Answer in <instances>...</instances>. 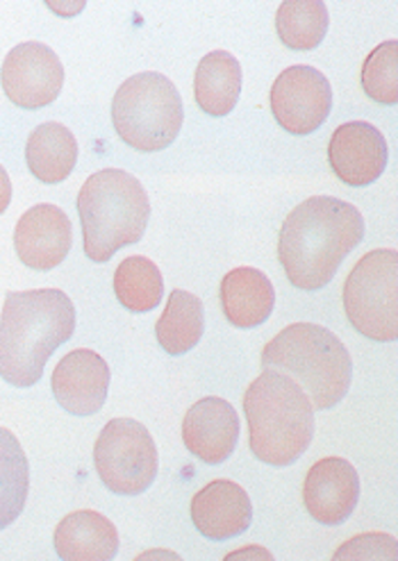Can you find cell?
<instances>
[{"label":"cell","instance_id":"obj_1","mask_svg":"<svg viewBox=\"0 0 398 561\" xmlns=\"http://www.w3.org/2000/svg\"><path fill=\"white\" fill-rule=\"evenodd\" d=\"M362 239L364 218L355 205L332 196H312L285 218L278 260L296 289L319 291Z\"/></svg>","mask_w":398,"mask_h":561},{"label":"cell","instance_id":"obj_2","mask_svg":"<svg viewBox=\"0 0 398 561\" xmlns=\"http://www.w3.org/2000/svg\"><path fill=\"white\" fill-rule=\"evenodd\" d=\"M73 332L76 307L65 291H10L0 317V378L19 389L35 387Z\"/></svg>","mask_w":398,"mask_h":561},{"label":"cell","instance_id":"obj_3","mask_svg":"<svg viewBox=\"0 0 398 561\" xmlns=\"http://www.w3.org/2000/svg\"><path fill=\"white\" fill-rule=\"evenodd\" d=\"M249 446L269 466H289L315 439V408L289 376L264 368L243 393Z\"/></svg>","mask_w":398,"mask_h":561},{"label":"cell","instance_id":"obj_4","mask_svg":"<svg viewBox=\"0 0 398 561\" xmlns=\"http://www.w3.org/2000/svg\"><path fill=\"white\" fill-rule=\"evenodd\" d=\"M262 366L289 376L321 412L340 404L353 380L346 346L328 328L315 323H292L275 334L262 351Z\"/></svg>","mask_w":398,"mask_h":561},{"label":"cell","instance_id":"obj_5","mask_svg":"<svg viewBox=\"0 0 398 561\" xmlns=\"http://www.w3.org/2000/svg\"><path fill=\"white\" fill-rule=\"evenodd\" d=\"M78 214L84 255L105 264L121 248L141 241L150 218V201L135 175L103 169L82 184Z\"/></svg>","mask_w":398,"mask_h":561},{"label":"cell","instance_id":"obj_6","mask_svg":"<svg viewBox=\"0 0 398 561\" xmlns=\"http://www.w3.org/2000/svg\"><path fill=\"white\" fill-rule=\"evenodd\" d=\"M112 121L121 141L139 152L169 148L185 121L175 84L156 71L128 78L114 93Z\"/></svg>","mask_w":398,"mask_h":561},{"label":"cell","instance_id":"obj_7","mask_svg":"<svg viewBox=\"0 0 398 561\" xmlns=\"http://www.w3.org/2000/svg\"><path fill=\"white\" fill-rule=\"evenodd\" d=\"M344 311L351 325L372 341L398 339V253L378 248L366 253L349 273Z\"/></svg>","mask_w":398,"mask_h":561},{"label":"cell","instance_id":"obj_8","mask_svg":"<svg viewBox=\"0 0 398 561\" xmlns=\"http://www.w3.org/2000/svg\"><path fill=\"white\" fill-rule=\"evenodd\" d=\"M96 473L116 495H139L158 478V448L146 425L112 419L94 444Z\"/></svg>","mask_w":398,"mask_h":561},{"label":"cell","instance_id":"obj_9","mask_svg":"<svg viewBox=\"0 0 398 561\" xmlns=\"http://www.w3.org/2000/svg\"><path fill=\"white\" fill-rule=\"evenodd\" d=\"M269 103L278 126L296 137L319 130L332 110V87L328 78L308 65L285 69L275 78Z\"/></svg>","mask_w":398,"mask_h":561},{"label":"cell","instance_id":"obj_10","mask_svg":"<svg viewBox=\"0 0 398 561\" xmlns=\"http://www.w3.org/2000/svg\"><path fill=\"white\" fill-rule=\"evenodd\" d=\"M5 96L21 110H42L57 101L65 87V67L55 50L42 42L14 46L0 71Z\"/></svg>","mask_w":398,"mask_h":561},{"label":"cell","instance_id":"obj_11","mask_svg":"<svg viewBox=\"0 0 398 561\" xmlns=\"http://www.w3.org/2000/svg\"><path fill=\"white\" fill-rule=\"evenodd\" d=\"M389 150L383 133L366 121L342 123L330 137L328 162L349 186L374 184L387 169Z\"/></svg>","mask_w":398,"mask_h":561},{"label":"cell","instance_id":"obj_12","mask_svg":"<svg viewBox=\"0 0 398 561\" xmlns=\"http://www.w3.org/2000/svg\"><path fill=\"white\" fill-rule=\"evenodd\" d=\"M110 366L89 348H78L57 362L50 389L59 408L73 416H91L103 410L110 391Z\"/></svg>","mask_w":398,"mask_h":561},{"label":"cell","instance_id":"obj_13","mask_svg":"<svg viewBox=\"0 0 398 561\" xmlns=\"http://www.w3.org/2000/svg\"><path fill=\"white\" fill-rule=\"evenodd\" d=\"M71 243L69 216L50 203L30 207L14 228V251L33 271H53L62 264L71 253Z\"/></svg>","mask_w":398,"mask_h":561},{"label":"cell","instance_id":"obj_14","mask_svg":"<svg viewBox=\"0 0 398 561\" xmlns=\"http://www.w3.org/2000/svg\"><path fill=\"white\" fill-rule=\"evenodd\" d=\"M360 501V478L344 457H323L305 476L303 503L321 525H342Z\"/></svg>","mask_w":398,"mask_h":561},{"label":"cell","instance_id":"obj_15","mask_svg":"<svg viewBox=\"0 0 398 561\" xmlns=\"http://www.w3.org/2000/svg\"><path fill=\"white\" fill-rule=\"evenodd\" d=\"M182 444L203 463H224L239 444L237 410L224 398H201L182 419Z\"/></svg>","mask_w":398,"mask_h":561},{"label":"cell","instance_id":"obj_16","mask_svg":"<svg viewBox=\"0 0 398 561\" xmlns=\"http://www.w3.org/2000/svg\"><path fill=\"white\" fill-rule=\"evenodd\" d=\"M192 523L209 541H228L253 523L249 493L232 480H214L192 497Z\"/></svg>","mask_w":398,"mask_h":561},{"label":"cell","instance_id":"obj_17","mask_svg":"<svg viewBox=\"0 0 398 561\" xmlns=\"http://www.w3.org/2000/svg\"><path fill=\"white\" fill-rule=\"evenodd\" d=\"M53 546L62 561H110L118 552V533L107 516L80 510L57 523Z\"/></svg>","mask_w":398,"mask_h":561},{"label":"cell","instance_id":"obj_18","mask_svg":"<svg viewBox=\"0 0 398 561\" xmlns=\"http://www.w3.org/2000/svg\"><path fill=\"white\" fill-rule=\"evenodd\" d=\"M219 294L228 323L239 330L260 328L273 314L275 289L271 279L253 266H237L226 273Z\"/></svg>","mask_w":398,"mask_h":561},{"label":"cell","instance_id":"obj_19","mask_svg":"<svg viewBox=\"0 0 398 561\" xmlns=\"http://www.w3.org/2000/svg\"><path fill=\"white\" fill-rule=\"evenodd\" d=\"M25 162L44 184L65 182L78 162V141L73 133L62 123H42L27 137L25 144Z\"/></svg>","mask_w":398,"mask_h":561},{"label":"cell","instance_id":"obj_20","mask_svg":"<svg viewBox=\"0 0 398 561\" xmlns=\"http://www.w3.org/2000/svg\"><path fill=\"white\" fill-rule=\"evenodd\" d=\"M241 96V65L226 50L207 53L194 76L196 105L209 116H228Z\"/></svg>","mask_w":398,"mask_h":561},{"label":"cell","instance_id":"obj_21","mask_svg":"<svg viewBox=\"0 0 398 561\" xmlns=\"http://www.w3.org/2000/svg\"><path fill=\"white\" fill-rule=\"evenodd\" d=\"M205 332V309L198 296L175 289L171 291L162 317L156 325L158 344L167 355H185L201 344Z\"/></svg>","mask_w":398,"mask_h":561},{"label":"cell","instance_id":"obj_22","mask_svg":"<svg viewBox=\"0 0 398 561\" xmlns=\"http://www.w3.org/2000/svg\"><path fill=\"white\" fill-rule=\"evenodd\" d=\"M328 25L323 0H285L275 12V30L289 50H315L326 39Z\"/></svg>","mask_w":398,"mask_h":561},{"label":"cell","instance_id":"obj_23","mask_svg":"<svg viewBox=\"0 0 398 561\" xmlns=\"http://www.w3.org/2000/svg\"><path fill=\"white\" fill-rule=\"evenodd\" d=\"M114 294L116 300L133 314H146L162 302L164 277L156 262L133 255L114 271Z\"/></svg>","mask_w":398,"mask_h":561},{"label":"cell","instance_id":"obj_24","mask_svg":"<svg viewBox=\"0 0 398 561\" xmlns=\"http://www.w3.org/2000/svg\"><path fill=\"white\" fill-rule=\"evenodd\" d=\"M30 491V466L16 436L0 427V533L23 512Z\"/></svg>","mask_w":398,"mask_h":561},{"label":"cell","instance_id":"obj_25","mask_svg":"<svg viewBox=\"0 0 398 561\" xmlns=\"http://www.w3.org/2000/svg\"><path fill=\"white\" fill-rule=\"evenodd\" d=\"M362 89L380 105L398 103V42L389 39L376 46L362 67Z\"/></svg>","mask_w":398,"mask_h":561},{"label":"cell","instance_id":"obj_26","mask_svg":"<svg viewBox=\"0 0 398 561\" xmlns=\"http://www.w3.org/2000/svg\"><path fill=\"white\" fill-rule=\"evenodd\" d=\"M334 561L340 559H398V543L394 537L383 533H366L346 541L332 554Z\"/></svg>","mask_w":398,"mask_h":561},{"label":"cell","instance_id":"obj_27","mask_svg":"<svg viewBox=\"0 0 398 561\" xmlns=\"http://www.w3.org/2000/svg\"><path fill=\"white\" fill-rule=\"evenodd\" d=\"M10 203H12V180L8 171L0 167V214H5Z\"/></svg>","mask_w":398,"mask_h":561},{"label":"cell","instance_id":"obj_28","mask_svg":"<svg viewBox=\"0 0 398 561\" xmlns=\"http://www.w3.org/2000/svg\"><path fill=\"white\" fill-rule=\"evenodd\" d=\"M241 554H264L266 559H271V554H269L266 550H253V548H251V550H241V552H232V554H228L226 559H235V557H241Z\"/></svg>","mask_w":398,"mask_h":561}]
</instances>
